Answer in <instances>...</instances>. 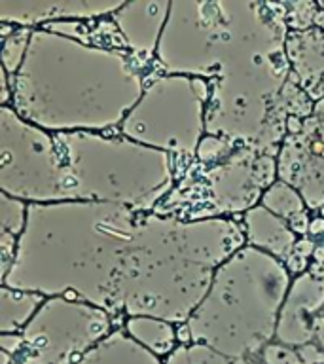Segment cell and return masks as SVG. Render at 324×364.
<instances>
[{"label":"cell","mask_w":324,"mask_h":364,"mask_svg":"<svg viewBox=\"0 0 324 364\" xmlns=\"http://www.w3.org/2000/svg\"><path fill=\"white\" fill-rule=\"evenodd\" d=\"M286 4L180 0L158 46L167 74L210 85L207 135L256 148L290 80Z\"/></svg>","instance_id":"6da1fadb"},{"label":"cell","mask_w":324,"mask_h":364,"mask_svg":"<svg viewBox=\"0 0 324 364\" xmlns=\"http://www.w3.org/2000/svg\"><path fill=\"white\" fill-rule=\"evenodd\" d=\"M311 332H313V341H317L324 351V317L323 315H318V317L313 321Z\"/></svg>","instance_id":"f546056e"},{"label":"cell","mask_w":324,"mask_h":364,"mask_svg":"<svg viewBox=\"0 0 324 364\" xmlns=\"http://www.w3.org/2000/svg\"><path fill=\"white\" fill-rule=\"evenodd\" d=\"M0 188L28 203L63 201L61 159L50 131L0 108Z\"/></svg>","instance_id":"ba28073f"},{"label":"cell","mask_w":324,"mask_h":364,"mask_svg":"<svg viewBox=\"0 0 324 364\" xmlns=\"http://www.w3.org/2000/svg\"><path fill=\"white\" fill-rule=\"evenodd\" d=\"M78 364H161L152 351L136 343L127 332H112Z\"/></svg>","instance_id":"e0dca14e"},{"label":"cell","mask_w":324,"mask_h":364,"mask_svg":"<svg viewBox=\"0 0 324 364\" xmlns=\"http://www.w3.org/2000/svg\"><path fill=\"white\" fill-rule=\"evenodd\" d=\"M110 313L67 296L45 298L23 328V364H78L112 334Z\"/></svg>","instance_id":"9c48e42d"},{"label":"cell","mask_w":324,"mask_h":364,"mask_svg":"<svg viewBox=\"0 0 324 364\" xmlns=\"http://www.w3.org/2000/svg\"><path fill=\"white\" fill-rule=\"evenodd\" d=\"M125 332L153 355H171L175 351L176 332L173 324L163 318L129 317L125 323Z\"/></svg>","instance_id":"d6986e66"},{"label":"cell","mask_w":324,"mask_h":364,"mask_svg":"<svg viewBox=\"0 0 324 364\" xmlns=\"http://www.w3.org/2000/svg\"><path fill=\"white\" fill-rule=\"evenodd\" d=\"M27 201L0 193V233L19 239L27 226Z\"/></svg>","instance_id":"7402d4cb"},{"label":"cell","mask_w":324,"mask_h":364,"mask_svg":"<svg viewBox=\"0 0 324 364\" xmlns=\"http://www.w3.org/2000/svg\"><path fill=\"white\" fill-rule=\"evenodd\" d=\"M290 80L306 91L311 101L324 99V31L307 28V31H290L286 46Z\"/></svg>","instance_id":"9a60e30c"},{"label":"cell","mask_w":324,"mask_h":364,"mask_svg":"<svg viewBox=\"0 0 324 364\" xmlns=\"http://www.w3.org/2000/svg\"><path fill=\"white\" fill-rule=\"evenodd\" d=\"M288 226H290V230L296 233V235H306V233H309L311 220H309L307 213H300V215H296L290 218Z\"/></svg>","instance_id":"4316f807"},{"label":"cell","mask_w":324,"mask_h":364,"mask_svg":"<svg viewBox=\"0 0 324 364\" xmlns=\"http://www.w3.org/2000/svg\"><path fill=\"white\" fill-rule=\"evenodd\" d=\"M230 144L232 141H227V139H222V136H215V135H205L203 141L199 142L198 148V158L199 161H203V164H212L222 156H226V152L230 150Z\"/></svg>","instance_id":"484cf974"},{"label":"cell","mask_w":324,"mask_h":364,"mask_svg":"<svg viewBox=\"0 0 324 364\" xmlns=\"http://www.w3.org/2000/svg\"><path fill=\"white\" fill-rule=\"evenodd\" d=\"M11 108L50 133L122 125L144 93L142 80L119 51L36 28L16 78Z\"/></svg>","instance_id":"3957f363"},{"label":"cell","mask_w":324,"mask_h":364,"mask_svg":"<svg viewBox=\"0 0 324 364\" xmlns=\"http://www.w3.org/2000/svg\"><path fill=\"white\" fill-rule=\"evenodd\" d=\"M313 258H315V262H320V264H324V247H320V245H318L317 249H315V255H313Z\"/></svg>","instance_id":"d6a6232c"},{"label":"cell","mask_w":324,"mask_h":364,"mask_svg":"<svg viewBox=\"0 0 324 364\" xmlns=\"http://www.w3.org/2000/svg\"><path fill=\"white\" fill-rule=\"evenodd\" d=\"M122 6L119 0H0V23L31 28L40 23L114 16Z\"/></svg>","instance_id":"4fadbf2b"},{"label":"cell","mask_w":324,"mask_h":364,"mask_svg":"<svg viewBox=\"0 0 324 364\" xmlns=\"http://www.w3.org/2000/svg\"><path fill=\"white\" fill-rule=\"evenodd\" d=\"M45 296L36 292H25L10 287L0 289V332L2 334H17L27 326L38 313Z\"/></svg>","instance_id":"ac0fdd59"},{"label":"cell","mask_w":324,"mask_h":364,"mask_svg":"<svg viewBox=\"0 0 324 364\" xmlns=\"http://www.w3.org/2000/svg\"><path fill=\"white\" fill-rule=\"evenodd\" d=\"M324 307V264L313 262L306 273L292 281L279 315L277 340L284 346H307L313 341V321Z\"/></svg>","instance_id":"8fae6325"},{"label":"cell","mask_w":324,"mask_h":364,"mask_svg":"<svg viewBox=\"0 0 324 364\" xmlns=\"http://www.w3.org/2000/svg\"><path fill=\"white\" fill-rule=\"evenodd\" d=\"M243 230L247 245L264 250L281 262L288 260L298 243V235L290 230L288 220L273 215L264 205H256L244 213Z\"/></svg>","instance_id":"2e32d148"},{"label":"cell","mask_w":324,"mask_h":364,"mask_svg":"<svg viewBox=\"0 0 324 364\" xmlns=\"http://www.w3.org/2000/svg\"><path fill=\"white\" fill-rule=\"evenodd\" d=\"M317 11V2H288L286 4V25L296 33L313 28Z\"/></svg>","instance_id":"cb8c5ba5"},{"label":"cell","mask_w":324,"mask_h":364,"mask_svg":"<svg viewBox=\"0 0 324 364\" xmlns=\"http://www.w3.org/2000/svg\"><path fill=\"white\" fill-rule=\"evenodd\" d=\"M141 213L102 201L28 203L27 226L2 284L116 311V289Z\"/></svg>","instance_id":"7a4b0ae2"},{"label":"cell","mask_w":324,"mask_h":364,"mask_svg":"<svg viewBox=\"0 0 324 364\" xmlns=\"http://www.w3.org/2000/svg\"><path fill=\"white\" fill-rule=\"evenodd\" d=\"M323 216H324V209H323Z\"/></svg>","instance_id":"836d02e7"},{"label":"cell","mask_w":324,"mask_h":364,"mask_svg":"<svg viewBox=\"0 0 324 364\" xmlns=\"http://www.w3.org/2000/svg\"><path fill=\"white\" fill-rule=\"evenodd\" d=\"M309 233H313V235H320V233H324V216L313 218L311 226H309Z\"/></svg>","instance_id":"4dcf8cb0"},{"label":"cell","mask_w":324,"mask_h":364,"mask_svg":"<svg viewBox=\"0 0 324 364\" xmlns=\"http://www.w3.org/2000/svg\"><path fill=\"white\" fill-rule=\"evenodd\" d=\"M167 364H227V357L205 343L178 347L171 353Z\"/></svg>","instance_id":"603a6c76"},{"label":"cell","mask_w":324,"mask_h":364,"mask_svg":"<svg viewBox=\"0 0 324 364\" xmlns=\"http://www.w3.org/2000/svg\"><path fill=\"white\" fill-rule=\"evenodd\" d=\"M279 176L277 161L269 154H258V158L254 161V181L260 190L266 192L267 188H271L275 184V178Z\"/></svg>","instance_id":"d4e9b609"},{"label":"cell","mask_w":324,"mask_h":364,"mask_svg":"<svg viewBox=\"0 0 324 364\" xmlns=\"http://www.w3.org/2000/svg\"><path fill=\"white\" fill-rule=\"evenodd\" d=\"M315 25H317V28H323L324 31V10H320V8H318L317 17H315Z\"/></svg>","instance_id":"1f68e13d"},{"label":"cell","mask_w":324,"mask_h":364,"mask_svg":"<svg viewBox=\"0 0 324 364\" xmlns=\"http://www.w3.org/2000/svg\"><path fill=\"white\" fill-rule=\"evenodd\" d=\"M261 205L284 220H290L292 216L306 213V201L301 198V193L283 181H277L271 188H267L261 196Z\"/></svg>","instance_id":"ffe728a7"},{"label":"cell","mask_w":324,"mask_h":364,"mask_svg":"<svg viewBox=\"0 0 324 364\" xmlns=\"http://www.w3.org/2000/svg\"><path fill=\"white\" fill-rule=\"evenodd\" d=\"M247 245L243 224L210 216L180 220L141 213L116 289V311L127 317L188 323L216 269Z\"/></svg>","instance_id":"277c9868"},{"label":"cell","mask_w":324,"mask_h":364,"mask_svg":"<svg viewBox=\"0 0 324 364\" xmlns=\"http://www.w3.org/2000/svg\"><path fill=\"white\" fill-rule=\"evenodd\" d=\"M315 249H317V247H315V243H313L311 239L303 237L296 243L294 255L301 256V258H309L311 255H315Z\"/></svg>","instance_id":"f1b7e54d"},{"label":"cell","mask_w":324,"mask_h":364,"mask_svg":"<svg viewBox=\"0 0 324 364\" xmlns=\"http://www.w3.org/2000/svg\"><path fill=\"white\" fill-rule=\"evenodd\" d=\"M33 36V28H17L10 33L6 38H2V65L10 78H16L19 73L25 55H27L28 42Z\"/></svg>","instance_id":"44dd1931"},{"label":"cell","mask_w":324,"mask_h":364,"mask_svg":"<svg viewBox=\"0 0 324 364\" xmlns=\"http://www.w3.org/2000/svg\"><path fill=\"white\" fill-rule=\"evenodd\" d=\"M169 0H135L124 2L112 16L116 27L125 40V46L139 55L158 53L159 40L163 34L171 11Z\"/></svg>","instance_id":"5bb4252c"},{"label":"cell","mask_w":324,"mask_h":364,"mask_svg":"<svg viewBox=\"0 0 324 364\" xmlns=\"http://www.w3.org/2000/svg\"><path fill=\"white\" fill-rule=\"evenodd\" d=\"M258 154L252 146L239 148L210 173V196L216 215L250 210L256 207L258 198L264 196L254 181Z\"/></svg>","instance_id":"7c38bea8"},{"label":"cell","mask_w":324,"mask_h":364,"mask_svg":"<svg viewBox=\"0 0 324 364\" xmlns=\"http://www.w3.org/2000/svg\"><path fill=\"white\" fill-rule=\"evenodd\" d=\"M284 266H286V269H288L290 273H306L307 269H309V262H307V258H301V256L298 255H292L288 256V260L284 262Z\"/></svg>","instance_id":"83f0119b"},{"label":"cell","mask_w":324,"mask_h":364,"mask_svg":"<svg viewBox=\"0 0 324 364\" xmlns=\"http://www.w3.org/2000/svg\"><path fill=\"white\" fill-rule=\"evenodd\" d=\"M61 159L63 201H102L148 213L173 186L169 154L127 136L53 133Z\"/></svg>","instance_id":"8992f818"},{"label":"cell","mask_w":324,"mask_h":364,"mask_svg":"<svg viewBox=\"0 0 324 364\" xmlns=\"http://www.w3.org/2000/svg\"><path fill=\"white\" fill-rule=\"evenodd\" d=\"M290 284L284 262L244 245L216 269L209 292L188 318L192 341L226 357L260 349L277 334Z\"/></svg>","instance_id":"5b68a950"},{"label":"cell","mask_w":324,"mask_h":364,"mask_svg":"<svg viewBox=\"0 0 324 364\" xmlns=\"http://www.w3.org/2000/svg\"><path fill=\"white\" fill-rule=\"evenodd\" d=\"M279 181L294 186L306 207L324 209V99L303 119L300 135H286L279 148Z\"/></svg>","instance_id":"30bf717a"},{"label":"cell","mask_w":324,"mask_h":364,"mask_svg":"<svg viewBox=\"0 0 324 364\" xmlns=\"http://www.w3.org/2000/svg\"><path fill=\"white\" fill-rule=\"evenodd\" d=\"M210 85L203 78L165 74L148 85L122 122V133L165 154L198 152L203 141Z\"/></svg>","instance_id":"52a82bcc"}]
</instances>
